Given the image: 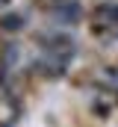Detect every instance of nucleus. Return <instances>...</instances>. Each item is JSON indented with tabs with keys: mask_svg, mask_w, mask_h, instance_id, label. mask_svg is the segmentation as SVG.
<instances>
[{
	"mask_svg": "<svg viewBox=\"0 0 118 127\" xmlns=\"http://www.w3.org/2000/svg\"><path fill=\"white\" fill-rule=\"evenodd\" d=\"M38 41L44 44V53H53V56H62V59H71L74 50H77L74 38L65 35V32H41Z\"/></svg>",
	"mask_w": 118,
	"mask_h": 127,
	"instance_id": "obj_1",
	"label": "nucleus"
},
{
	"mask_svg": "<svg viewBox=\"0 0 118 127\" xmlns=\"http://www.w3.org/2000/svg\"><path fill=\"white\" fill-rule=\"evenodd\" d=\"M53 18H56L59 24H77L80 18H83V9H80V3L77 0H59L56 6H53V12H50Z\"/></svg>",
	"mask_w": 118,
	"mask_h": 127,
	"instance_id": "obj_2",
	"label": "nucleus"
},
{
	"mask_svg": "<svg viewBox=\"0 0 118 127\" xmlns=\"http://www.w3.org/2000/svg\"><path fill=\"white\" fill-rule=\"evenodd\" d=\"M97 30H118V3H100L94 9Z\"/></svg>",
	"mask_w": 118,
	"mask_h": 127,
	"instance_id": "obj_3",
	"label": "nucleus"
},
{
	"mask_svg": "<svg viewBox=\"0 0 118 127\" xmlns=\"http://www.w3.org/2000/svg\"><path fill=\"white\" fill-rule=\"evenodd\" d=\"M65 65H68V59H62V56H53V53H47L41 62H38V68H41V74H50V77H59L62 71H65Z\"/></svg>",
	"mask_w": 118,
	"mask_h": 127,
	"instance_id": "obj_4",
	"label": "nucleus"
},
{
	"mask_svg": "<svg viewBox=\"0 0 118 127\" xmlns=\"http://www.w3.org/2000/svg\"><path fill=\"white\" fill-rule=\"evenodd\" d=\"M0 27H3V30H9V32L21 30V27H24V15H6V18L0 21Z\"/></svg>",
	"mask_w": 118,
	"mask_h": 127,
	"instance_id": "obj_5",
	"label": "nucleus"
}]
</instances>
